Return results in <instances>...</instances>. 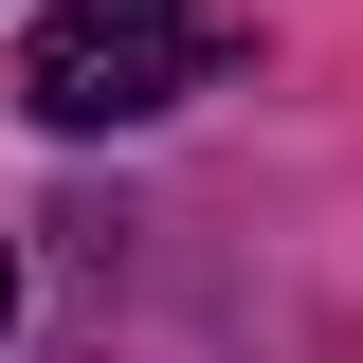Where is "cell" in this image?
<instances>
[{
  "label": "cell",
  "mask_w": 363,
  "mask_h": 363,
  "mask_svg": "<svg viewBox=\"0 0 363 363\" xmlns=\"http://www.w3.org/2000/svg\"><path fill=\"white\" fill-rule=\"evenodd\" d=\"M218 55H236L218 0H55L37 55H18V109H37V128H73V145H91V128H164Z\"/></svg>",
  "instance_id": "obj_1"
},
{
  "label": "cell",
  "mask_w": 363,
  "mask_h": 363,
  "mask_svg": "<svg viewBox=\"0 0 363 363\" xmlns=\"http://www.w3.org/2000/svg\"><path fill=\"white\" fill-rule=\"evenodd\" d=\"M0 327H18V236H0Z\"/></svg>",
  "instance_id": "obj_2"
}]
</instances>
